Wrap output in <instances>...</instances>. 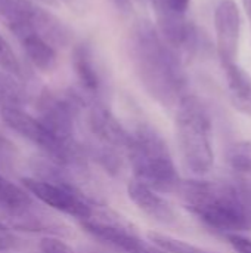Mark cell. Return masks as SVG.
Instances as JSON below:
<instances>
[{"instance_id": "6da1fadb", "label": "cell", "mask_w": 251, "mask_h": 253, "mask_svg": "<svg viewBox=\"0 0 251 253\" xmlns=\"http://www.w3.org/2000/svg\"><path fill=\"white\" fill-rule=\"evenodd\" d=\"M133 42L136 71L148 92L164 105H178L185 96L186 76L175 49L151 24H142Z\"/></svg>"}, {"instance_id": "7a4b0ae2", "label": "cell", "mask_w": 251, "mask_h": 253, "mask_svg": "<svg viewBox=\"0 0 251 253\" xmlns=\"http://www.w3.org/2000/svg\"><path fill=\"white\" fill-rule=\"evenodd\" d=\"M186 208L207 227L238 233L251 228V212L240 193L226 182L194 179L178 187Z\"/></svg>"}, {"instance_id": "3957f363", "label": "cell", "mask_w": 251, "mask_h": 253, "mask_svg": "<svg viewBox=\"0 0 251 253\" xmlns=\"http://www.w3.org/2000/svg\"><path fill=\"white\" fill-rule=\"evenodd\" d=\"M176 133L186 169L195 176L207 175L215 166L213 125L200 98L185 95L178 102Z\"/></svg>"}, {"instance_id": "277c9868", "label": "cell", "mask_w": 251, "mask_h": 253, "mask_svg": "<svg viewBox=\"0 0 251 253\" xmlns=\"http://www.w3.org/2000/svg\"><path fill=\"white\" fill-rule=\"evenodd\" d=\"M127 151L136 181L155 191L178 190L180 178L170 150L154 127L142 125L135 133H130Z\"/></svg>"}, {"instance_id": "5b68a950", "label": "cell", "mask_w": 251, "mask_h": 253, "mask_svg": "<svg viewBox=\"0 0 251 253\" xmlns=\"http://www.w3.org/2000/svg\"><path fill=\"white\" fill-rule=\"evenodd\" d=\"M0 117L9 129L38 147L49 162L58 166H70L80 160L78 148L74 142H62L55 138L37 117L21 107H3L0 108Z\"/></svg>"}, {"instance_id": "8992f818", "label": "cell", "mask_w": 251, "mask_h": 253, "mask_svg": "<svg viewBox=\"0 0 251 253\" xmlns=\"http://www.w3.org/2000/svg\"><path fill=\"white\" fill-rule=\"evenodd\" d=\"M53 170L55 172H49V175H43L41 178H24L22 187L30 196H34L37 200L58 212L80 219L81 222L92 218L95 211L87 200L83 199L74 184L62 176L55 163Z\"/></svg>"}, {"instance_id": "52a82bcc", "label": "cell", "mask_w": 251, "mask_h": 253, "mask_svg": "<svg viewBox=\"0 0 251 253\" xmlns=\"http://www.w3.org/2000/svg\"><path fill=\"white\" fill-rule=\"evenodd\" d=\"M216 47L222 67L237 64L241 37V12L235 0H219L215 7Z\"/></svg>"}, {"instance_id": "ba28073f", "label": "cell", "mask_w": 251, "mask_h": 253, "mask_svg": "<svg viewBox=\"0 0 251 253\" xmlns=\"http://www.w3.org/2000/svg\"><path fill=\"white\" fill-rule=\"evenodd\" d=\"M40 117L41 125L59 141L74 142V107L71 102L46 93L40 99Z\"/></svg>"}, {"instance_id": "9c48e42d", "label": "cell", "mask_w": 251, "mask_h": 253, "mask_svg": "<svg viewBox=\"0 0 251 253\" xmlns=\"http://www.w3.org/2000/svg\"><path fill=\"white\" fill-rule=\"evenodd\" d=\"M127 194L130 200L152 219L163 224H170L175 221L176 215L170 203L145 184L133 179L127 187Z\"/></svg>"}, {"instance_id": "30bf717a", "label": "cell", "mask_w": 251, "mask_h": 253, "mask_svg": "<svg viewBox=\"0 0 251 253\" xmlns=\"http://www.w3.org/2000/svg\"><path fill=\"white\" fill-rule=\"evenodd\" d=\"M93 133L112 148H127L130 133L117 122V119L104 107H93L89 116Z\"/></svg>"}, {"instance_id": "8fae6325", "label": "cell", "mask_w": 251, "mask_h": 253, "mask_svg": "<svg viewBox=\"0 0 251 253\" xmlns=\"http://www.w3.org/2000/svg\"><path fill=\"white\" fill-rule=\"evenodd\" d=\"M223 70L232 105L241 113L251 116V76L238 64L228 65Z\"/></svg>"}, {"instance_id": "7c38bea8", "label": "cell", "mask_w": 251, "mask_h": 253, "mask_svg": "<svg viewBox=\"0 0 251 253\" xmlns=\"http://www.w3.org/2000/svg\"><path fill=\"white\" fill-rule=\"evenodd\" d=\"M19 40L22 43L25 55L37 70L43 73H49L56 67L58 62L56 52L46 39H43L37 33H25L19 36Z\"/></svg>"}, {"instance_id": "4fadbf2b", "label": "cell", "mask_w": 251, "mask_h": 253, "mask_svg": "<svg viewBox=\"0 0 251 253\" xmlns=\"http://www.w3.org/2000/svg\"><path fill=\"white\" fill-rule=\"evenodd\" d=\"M72 65H74L75 74H77L80 83L83 84V87H86L87 90H92V92L98 90L101 80H99L98 70L95 68V64L92 59V53L87 46L80 44L74 49Z\"/></svg>"}, {"instance_id": "5bb4252c", "label": "cell", "mask_w": 251, "mask_h": 253, "mask_svg": "<svg viewBox=\"0 0 251 253\" xmlns=\"http://www.w3.org/2000/svg\"><path fill=\"white\" fill-rule=\"evenodd\" d=\"M31 206V196L24 187L13 184L0 175V208L12 212H19Z\"/></svg>"}, {"instance_id": "9a60e30c", "label": "cell", "mask_w": 251, "mask_h": 253, "mask_svg": "<svg viewBox=\"0 0 251 253\" xmlns=\"http://www.w3.org/2000/svg\"><path fill=\"white\" fill-rule=\"evenodd\" d=\"M148 240L167 253H207L191 243H186L183 240L175 239L167 234L155 233V231H151L148 234Z\"/></svg>"}, {"instance_id": "2e32d148", "label": "cell", "mask_w": 251, "mask_h": 253, "mask_svg": "<svg viewBox=\"0 0 251 253\" xmlns=\"http://www.w3.org/2000/svg\"><path fill=\"white\" fill-rule=\"evenodd\" d=\"M24 92L19 83L6 74H0V108L3 107H21Z\"/></svg>"}, {"instance_id": "e0dca14e", "label": "cell", "mask_w": 251, "mask_h": 253, "mask_svg": "<svg viewBox=\"0 0 251 253\" xmlns=\"http://www.w3.org/2000/svg\"><path fill=\"white\" fill-rule=\"evenodd\" d=\"M228 162L235 170L251 173V141L234 144L228 151Z\"/></svg>"}, {"instance_id": "ac0fdd59", "label": "cell", "mask_w": 251, "mask_h": 253, "mask_svg": "<svg viewBox=\"0 0 251 253\" xmlns=\"http://www.w3.org/2000/svg\"><path fill=\"white\" fill-rule=\"evenodd\" d=\"M41 253H75L65 242L56 237H44L40 242Z\"/></svg>"}, {"instance_id": "d6986e66", "label": "cell", "mask_w": 251, "mask_h": 253, "mask_svg": "<svg viewBox=\"0 0 251 253\" xmlns=\"http://www.w3.org/2000/svg\"><path fill=\"white\" fill-rule=\"evenodd\" d=\"M0 64L3 67H6L10 71H15L16 74H19V64L15 59L13 52L10 50L9 44L6 43V40L1 37L0 34Z\"/></svg>"}, {"instance_id": "ffe728a7", "label": "cell", "mask_w": 251, "mask_h": 253, "mask_svg": "<svg viewBox=\"0 0 251 253\" xmlns=\"http://www.w3.org/2000/svg\"><path fill=\"white\" fill-rule=\"evenodd\" d=\"M228 242L237 253H251V239L243 234L231 233L228 234Z\"/></svg>"}, {"instance_id": "44dd1931", "label": "cell", "mask_w": 251, "mask_h": 253, "mask_svg": "<svg viewBox=\"0 0 251 253\" xmlns=\"http://www.w3.org/2000/svg\"><path fill=\"white\" fill-rule=\"evenodd\" d=\"M16 246V237L0 224V252L10 251Z\"/></svg>"}, {"instance_id": "7402d4cb", "label": "cell", "mask_w": 251, "mask_h": 253, "mask_svg": "<svg viewBox=\"0 0 251 253\" xmlns=\"http://www.w3.org/2000/svg\"><path fill=\"white\" fill-rule=\"evenodd\" d=\"M132 253H167L164 252L163 249H160L158 246H155V245H152L151 242H143L142 239L138 242V245H136V248H135V251Z\"/></svg>"}, {"instance_id": "603a6c76", "label": "cell", "mask_w": 251, "mask_h": 253, "mask_svg": "<svg viewBox=\"0 0 251 253\" xmlns=\"http://www.w3.org/2000/svg\"><path fill=\"white\" fill-rule=\"evenodd\" d=\"M166 3H167V6H169L173 12L185 15V12H186L188 6H189V3H191V0H166Z\"/></svg>"}, {"instance_id": "cb8c5ba5", "label": "cell", "mask_w": 251, "mask_h": 253, "mask_svg": "<svg viewBox=\"0 0 251 253\" xmlns=\"http://www.w3.org/2000/svg\"><path fill=\"white\" fill-rule=\"evenodd\" d=\"M243 6H244V10H246V13H247V16H249L251 22V0H243Z\"/></svg>"}, {"instance_id": "d4e9b609", "label": "cell", "mask_w": 251, "mask_h": 253, "mask_svg": "<svg viewBox=\"0 0 251 253\" xmlns=\"http://www.w3.org/2000/svg\"><path fill=\"white\" fill-rule=\"evenodd\" d=\"M40 3H44V4H49V6H58V1L56 0H37Z\"/></svg>"}]
</instances>
